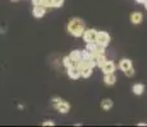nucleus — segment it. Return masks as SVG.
Returning <instances> with one entry per match:
<instances>
[{"label": "nucleus", "instance_id": "1", "mask_svg": "<svg viewBox=\"0 0 147 127\" xmlns=\"http://www.w3.org/2000/svg\"><path fill=\"white\" fill-rule=\"evenodd\" d=\"M67 29L73 37L78 38V37H82L84 29H86V25H84V22L81 18H72L67 25Z\"/></svg>", "mask_w": 147, "mask_h": 127}, {"label": "nucleus", "instance_id": "2", "mask_svg": "<svg viewBox=\"0 0 147 127\" xmlns=\"http://www.w3.org/2000/svg\"><path fill=\"white\" fill-rule=\"evenodd\" d=\"M96 43L101 47H106L110 43V35L107 32H97V37H96Z\"/></svg>", "mask_w": 147, "mask_h": 127}, {"label": "nucleus", "instance_id": "3", "mask_svg": "<svg viewBox=\"0 0 147 127\" xmlns=\"http://www.w3.org/2000/svg\"><path fill=\"white\" fill-rule=\"evenodd\" d=\"M82 37H83V39H84V42H86V43H90V42H96L97 31H96V29H84Z\"/></svg>", "mask_w": 147, "mask_h": 127}, {"label": "nucleus", "instance_id": "4", "mask_svg": "<svg viewBox=\"0 0 147 127\" xmlns=\"http://www.w3.org/2000/svg\"><path fill=\"white\" fill-rule=\"evenodd\" d=\"M68 69V76H69L70 79H73V80H77V79L81 78V70L78 69L76 65H72V66L67 67Z\"/></svg>", "mask_w": 147, "mask_h": 127}, {"label": "nucleus", "instance_id": "5", "mask_svg": "<svg viewBox=\"0 0 147 127\" xmlns=\"http://www.w3.org/2000/svg\"><path fill=\"white\" fill-rule=\"evenodd\" d=\"M45 13H46V8L42 7V5H35V7H33L32 14L35 18H37V19L42 18V17L45 15Z\"/></svg>", "mask_w": 147, "mask_h": 127}, {"label": "nucleus", "instance_id": "6", "mask_svg": "<svg viewBox=\"0 0 147 127\" xmlns=\"http://www.w3.org/2000/svg\"><path fill=\"white\" fill-rule=\"evenodd\" d=\"M54 108H56L59 112H60V113L65 114V113H68V112H69L70 106H69V103H68V102H65V100H60L55 107H54Z\"/></svg>", "mask_w": 147, "mask_h": 127}, {"label": "nucleus", "instance_id": "7", "mask_svg": "<svg viewBox=\"0 0 147 127\" xmlns=\"http://www.w3.org/2000/svg\"><path fill=\"white\" fill-rule=\"evenodd\" d=\"M102 69V72L104 74H113L115 71V64L113 61H109L106 60V63L104 64V66L101 67Z\"/></svg>", "mask_w": 147, "mask_h": 127}, {"label": "nucleus", "instance_id": "8", "mask_svg": "<svg viewBox=\"0 0 147 127\" xmlns=\"http://www.w3.org/2000/svg\"><path fill=\"white\" fill-rule=\"evenodd\" d=\"M129 18H131L132 24H140V23H142V21H143V15H142V13H140V12L132 13Z\"/></svg>", "mask_w": 147, "mask_h": 127}, {"label": "nucleus", "instance_id": "9", "mask_svg": "<svg viewBox=\"0 0 147 127\" xmlns=\"http://www.w3.org/2000/svg\"><path fill=\"white\" fill-rule=\"evenodd\" d=\"M104 83L109 86L114 85V84L117 83V78H115L114 72H113V74H105V76H104Z\"/></svg>", "mask_w": 147, "mask_h": 127}, {"label": "nucleus", "instance_id": "10", "mask_svg": "<svg viewBox=\"0 0 147 127\" xmlns=\"http://www.w3.org/2000/svg\"><path fill=\"white\" fill-rule=\"evenodd\" d=\"M69 57H70V60L73 61V65H76L82 59V53H81L80 50H74V51H72V52H70Z\"/></svg>", "mask_w": 147, "mask_h": 127}, {"label": "nucleus", "instance_id": "11", "mask_svg": "<svg viewBox=\"0 0 147 127\" xmlns=\"http://www.w3.org/2000/svg\"><path fill=\"white\" fill-rule=\"evenodd\" d=\"M113 106H114V103H113V100L110 98H105V99L101 100V108L104 111H110L113 108Z\"/></svg>", "mask_w": 147, "mask_h": 127}, {"label": "nucleus", "instance_id": "12", "mask_svg": "<svg viewBox=\"0 0 147 127\" xmlns=\"http://www.w3.org/2000/svg\"><path fill=\"white\" fill-rule=\"evenodd\" d=\"M132 66H133V65H132V61L129 60V59H123L119 63V67L121 71H125V70H128L129 67H132Z\"/></svg>", "mask_w": 147, "mask_h": 127}, {"label": "nucleus", "instance_id": "13", "mask_svg": "<svg viewBox=\"0 0 147 127\" xmlns=\"http://www.w3.org/2000/svg\"><path fill=\"white\" fill-rule=\"evenodd\" d=\"M132 90H133V93L136 95H142L143 92H145V85L141 83H137L133 85V88H132Z\"/></svg>", "mask_w": 147, "mask_h": 127}, {"label": "nucleus", "instance_id": "14", "mask_svg": "<svg viewBox=\"0 0 147 127\" xmlns=\"http://www.w3.org/2000/svg\"><path fill=\"white\" fill-rule=\"evenodd\" d=\"M95 63H96V66L97 67H102L104 66V64L106 63V57H105V53L104 55H100V56H97V57L95 59Z\"/></svg>", "mask_w": 147, "mask_h": 127}, {"label": "nucleus", "instance_id": "15", "mask_svg": "<svg viewBox=\"0 0 147 127\" xmlns=\"http://www.w3.org/2000/svg\"><path fill=\"white\" fill-rule=\"evenodd\" d=\"M92 75V67H84L81 70V76L84 79H88Z\"/></svg>", "mask_w": 147, "mask_h": 127}, {"label": "nucleus", "instance_id": "16", "mask_svg": "<svg viewBox=\"0 0 147 127\" xmlns=\"http://www.w3.org/2000/svg\"><path fill=\"white\" fill-rule=\"evenodd\" d=\"M64 0H51V8H60L63 7Z\"/></svg>", "mask_w": 147, "mask_h": 127}, {"label": "nucleus", "instance_id": "17", "mask_svg": "<svg viewBox=\"0 0 147 127\" xmlns=\"http://www.w3.org/2000/svg\"><path fill=\"white\" fill-rule=\"evenodd\" d=\"M63 65L65 67H69V66H72V65H73V61L70 60L69 56H65V57L63 59Z\"/></svg>", "mask_w": 147, "mask_h": 127}, {"label": "nucleus", "instance_id": "18", "mask_svg": "<svg viewBox=\"0 0 147 127\" xmlns=\"http://www.w3.org/2000/svg\"><path fill=\"white\" fill-rule=\"evenodd\" d=\"M82 59H86V60H90V59H92L91 57V53H90V51H87V50H84V51H82Z\"/></svg>", "mask_w": 147, "mask_h": 127}, {"label": "nucleus", "instance_id": "19", "mask_svg": "<svg viewBox=\"0 0 147 127\" xmlns=\"http://www.w3.org/2000/svg\"><path fill=\"white\" fill-rule=\"evenodd\" d=\"M124 74H125L127 76H128V78H131V76H133V75H134V69H133V66H132V67H129L128 70H125V71H124Z\"/></svg>", "mask_w": 147, "mask_h": 127}, {"label": "nucleus", "instance_id": "20", "mask_svg": "<svg viewBox=\"0 0 147 127\" xmlns=\"http://www.w3.org/2000/svg\"><path fill=\"white\" fill-rule=\"evenodd\" d=\"M60 100H63V99H61V98H59V97H54L53 99H51V104H53V107H55L56 104H58Z\"/></svg>", "mask_w": 147, "mask_h": 127}, {"label": "nucleus", "instance_id": "21", "mask_svg": "<svg viewBox=\"0 0 147 127\" xmlns=\"http://www.w3.org/2000/svg\"><path fill=\"white\" fill-rule=\"evenodd\" d=\"M42 125H44V126H49V125L50 126H54V122H53V121H45Z\"/></svg>", "mask_w": 147, "mask_h": 127}, {"label": "nucleus", "instance_id": "22", "mask_svg": "<svg viewBox=\"0 0 147 127\" xmlns=\"http://www.w3.org/2000/svg\"><path fill=\"white\" fill-rule=\"evenodd\" d=\"M33 5H42V0H32Z\"/></svg>", "mask_w": 147, "mask_h": 127}, {"label": "nucleus", "instance_id": "23", "mask_svg": "<svg viewBox=\"0 0 147 127\" xmlns=\"http://www.w3.org/2000/svg\"><path fill=\"white\" fill-rule=\"evenodd\" d=\"M136 1H137L138 4H145V1H146V0H136Z\"/></svg>", "mask_w": 147, "mask_h": 127}, {"label": "nucleus", "instance_id": "24", "mask_svg": "<svg viewBox=\"0 0 147 127\" xmlns=\"http://www.w3.org/2000/svg\"><path fill=\"white\" fill-rule=\"evenodd\" d=\"M145 8H146V9H147V0H146V1H145Z\"/></svg>", "mask_w": 147, "mask_h": 127}, {"label": "nucleus", "instance_id": "25", "mask_svg": "<svg viewBox=\"0 0 147 127\" xmlns=\"http://www.w3.org/2000/svg\"><path fill=\"white\" fill-rule=\"evenodd\" d=\"M13 1H18V0H13Z\"/></svg>", "mask_w": 147, "mask_h": 127}]
</instances>
